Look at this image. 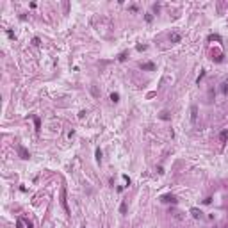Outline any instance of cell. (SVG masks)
<instances>
[{"label":"cell","mask_w":228,"mask_h":228,"mask_svg":"<svg viewBox=\"0 0 228 228\" xmlns=\"http://www.w3.org/2000/svg\"><path fill=\"white\" fill-rule=\"evenodd\" d=\"M208 39H210V41H214V39H216V41H221L219 36H208Z\"/></svg>","instance_id":"obj_16"},{"label":"cell","mask_w":228,"mask_h":228,"mask_svg":"<svg viewBox=\"0 0 228 228\" xmlns=\"http://www.w3.org/2000/svg\"><path fill=\"white\" fill-rule=\"evenodd\" d=\"M120 212H121V214H127V203H125V201L121 203V207H120Z\"/></svg>","instance_id":"obj_11"},{"label":"cell","mask_w":228,"mask_h":228,"mask_svg":"<svg viewBox=\"0 0 228 228\" xmlns=\"http://www.w3.org/2000/svg\"><path fill=\"white\" fill-rule=\"evenodd\" d=\"M39 43H41L39 38H34V39H32V45H34V47H39Z\"/></svg>","instance_id":"obj_14"},{"label":"cell","mask_w":228,"mask_h":228,"mask_svg":"<svg viewBox=\"0 0 228 228\" xmlns=\"http://www.w3.org/2000/svg\"><path fill=\"white\" fill-rule=\"evenodd\" d=\"M191 214H193L194 217H201V212H200L198 208H193V210H191Z\"/></svg>","instance_id":"obj_7"},{"label":"cell","mask_w":228,"mask_h":228,"mask_svg":"<svg viewBox=\"0 0 228 228\" xmlns=\"http://www.w3.org/2000/svg\"><path fill=\"white\" fill-rule=\"evenodd\" d=\"M161 200H162L164 203H176V198H175L173 194H164Z\"/></svg>","instance_id":"obj_2"},{"label":"cell","mask_w":228,"mask_h":228,"mask_svg":"<svg viewBox=\"0 0 228 228\" xmlns=\"http://www.w3.org/2000/svg\"><path fill=\"white\" fill-rule=\"evenodd\" d=\"M118 59H120V61H125V59H127V52H123V54H121V55L118 57Z\"/></svg>","instance_id":"obj_17"},{"label":"cell","mask_w":228,"mask_h":228,"mask_svg":"<svg viewBox=\"0 0 228 228\" xmlns=\"http://www.w3.org/2000/svg\"><path fill=\"white\" fill-rule=\"evenodd\" d=\"M191 120H193V121H196V107H193V109H191Z\"/></svg>","instance_id":"obj_10"},{"label":"cell","mask_w":228,"mask_h":228,"mask_svg":"<svg viewBox=\"0 0 228 228\" xmlns=\"http://www.w3.org/2000/svg\"><path fill=\"white\" fill-rule=\"evenodd\" d=\"M144 20H146V21H148V23H150V21H152V20H153V16H152V13H148V14H146V16H144Z\"/></svg>","instance_id":"obj_13"},{"label":"cell","mask_w":228,"mask_h":228,"mask_svg":"<svg viewBox=\"0 0 228 228\" xmlns=\"http://www.w3.org/2000/svg\"><path fill=\"white\" fill-rule=\"evenodd\" d=\"M84 228H86V226H84Z\"/></svg>","instance_id":"obj_19"},{"label":"cell","mask_w":228,"mask_h":228,"mask_svg":"<svg viewBox=\"0 0 228 228\" xmlns=\"http://www.w3.org/2000/svg\"><path fill=\"white\" fill-rule=\"evenodd\" d=\"M111 100H112L114 103H116V102H120V94H118V93H112V94H111Z\"/></svg>","instance_id":"obj_6"},{"label":"cell","mask_w":228,"mask_h":228,"mask_svg":"<svg viewBox=\"0 0 228 228\" xmlns=\"http://www.w3.org/2000/svg\"><path fill=\"white\" fill-rule=\"evenodd\" d=\"M61 205H62V208H64V212H66V214H70V208H68V201H66V187H62V189H61Z\"/></svg>","instance_id":"obj_1"},{"label":"cell","mask_w":228,"mask_h":228,"mask_svg":"<svg viewBox=\"0 0 228 228\" xmlns=\"http://www.w3.org/2000/svg\"><path fill=\"white\" fill-rule=\"evenodd\" d=\"M16 226H18V228H23V219H18V221H16Z\"/></svg>","instance_id":"obj_15"},{"label":"cell","mask_w":228,"mask_h":228,"mask_svg":"<svg viewBox=\"0 0 228 228\" xmlns=\"http://www.w3.org/2000/svg\"><path fill=\"white\" fill-rule=\"evenodd\" d=\"M180 39H182V36H180L178 32H171V34H169V41H171V43H178Z\"/></svg>","instance_id":"obj_3"},{"label":"cell","mask_w":228,"mask_h":228,"mask_svg":"<svg viewBox=\"0 0 228 228\" xmlns=\"http://www.w3.org/2000/svg\"><path fill=\"white\" fill-rule=\"evenodd\" d=\"M18 150H20V153H21V157H23V159H29V153H27V152H25V150L21 148V146L18 148Z\"/></svg>","instance_id":"obj_9"},{"label":"cell","mask_w":228,"mask_h":228,"mask_svg":"<svg viewBox=\"0 0 228 228\" xmlns=\"http://www.w3.org/2000/svg\"><path fill=\"white\" fill-rule=\"evenodd\" d=\"M94 155H96V161H98V162H102V150L98 148V150H96V153H94Z\"/></svg>","instance_id":"obj_8"},{"label":"cell","mask_w":228,"mask_h":228,"mask_svg":"<svg viewBox=\"0 0 228 228\" xmlns=\"http://www.w3.org/2000/svg\"><path fill=\"white\" fill-rule=\"evenodd\" d=\"M34 123H36V130L39 132V127H41V123H39V118H34Z\"/></svg>","instance_id":"obj_12"},{"label":"cell","mask_w":228,"mask_h":228,"mask_svg":"<svg viewBox=\"0 0 228 228\" xmlns=\"http://www.w3.org/2000/svg\"><path fill=\"white\" fill-rule=\"evenodd\" d=\"M141 70H155V64L153 62H141Z\"/></svg>","instance_id":"obj_4"},{"label":"cell","mask_w":228,"mask_h":228,"mask_svg":"<svg viewBox=\"0 0 228 228\" xmlns=\"http://www.w3.org/2000/svg\"><path fill=\"white\" fill-rule=\"evenodd\" d=\"M226 139H228V130H223L221 134H219V141H221V143H225Z\"/></svg>","instance_id":"obj_5"},{"label":"cell","mask_w":228,"mask_h":228,"mask_svg":"<svg viewBox=\"0 0 228 228\" xmlns=\"http://www.w3.org/2000/svg\"><path fill=\"white\" fill-rule=\"evenodd\" d=\"M223 93H228V84H223Z\"/></svg>","instance_id":"obj_18"}]
</instances>
